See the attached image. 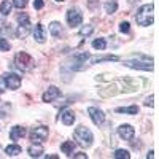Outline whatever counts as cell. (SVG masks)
<instances>
[{
  "label": "cell",
  "mask_w": 159,
  "mask_h": 159,
  "mask_svg": "<svg viewBox=\"0 0 159 159\" xmlns=\"http://www.w3.org/2000/svg\"><path fill=\"white\" fill-rule=\"evenodd\" d=\"M153 3H147V5H142L137 11L135 15V21L139 25H143V27H147V25H151L153 24Z\"/></svg>",
  "instance_id": "6da1fadb"
},
{
  "label": "cell",
  "mask_w": 159,
  "mask_h": 159,
  "mask_svg": "<svg viewBox=\"0 0 159 159\" xmlns=\"http://www.w3.org/2000/svg\"><path fill=\"white\" fill-rule=\"evenodd\" d=\"M73 135H75V139L78 140V143L81 145V147H84V148L91 147V145H92V140H94V137H92V132H91L88 127H84V126L76 127Z\"/></svg>",
  "instance_id": "7a4b0ae2"
},
{
  "label": "cell",
  "mask_w": 159,
  "mask_h": 159,
  "mask_svg": "<svg viewBox=\"0 0 159 159\" xmlns=\"http://www.w3.org/2000/svg\"><path fill=\"white\" fill-rule=\"evenodd\" d=\"M15 65H16L19 70L25 72V70H30L34 67L35 61L32 59V56L27 54V52H18L16 57H15Z\"/></svg>",
  "instance_id": "3957f363"
},
{
  "label": "cell",
  "mask_w": 159,
  "mask_h": 159,
  "mask_svg": "<svg viewBox=\"0 0 159 159\" xmlns=\"http://www.w3.org/2000/svg\"><path fill=\"white\" fill-rule=\"evenodd\" d=\"M126 67L130 69H139V70H153V64L150 57H143V61H137V59H126L124 61Z\"/></svg>",
  "instance_id": "277c9868"
},
{
  "label": "cell",
  "mask_w": 159,
  "mask_h": 159,
  "mask_svg": "<svg viewBox=\"0 0 159 159\" xmlns=\"http://www.w3.org/2000/svg\"><path fill=\"white\" fill-rule=\"evenodd\" d=\"M48 134H49V130L46 126H37L30 130V140L35 143H43L48 139Z\"/></svg>",
  "instance_id": "5b68a950"
},
{
  "label": "cell",
  "mask_w": 159,
  "mask_h": 159,
  "mask_svg": "<svg viewBox=\"0 0 159 159\" xmlns=\"http://www.w3.org/2000/svg\"><path fill=\"white\" fill-rule=\"evenodd\" d=\"M18 22H19V27H18V30H16V35L19 37V38H24L25 35L29 34V30H30V21H29V16L27 15H18Z\"/></svg>",
  "instance_id": "8992f818"
},
{
  "label": "cell",
  "mask_w": 159,
  "mask_h": 159,
  "mask_svg": "<svg viewBox=\"0 0 159 159\" xmlns=\"http://www.w3.org/2000/svg\"><path fill=\"white\" fill-rule=\"evenodd\" d=\"M67 22H69L70 27H78V25L83 22V15L80 13L78 8H70L67 11Z\"/></svg>",
  "instance_id": "52a82bcc"
},
{
  "label": "cell",
  "mask_w": 159,
  "mask_h": 159,
  "mask_svg": "<svg viewBox=\"0 0 159 159\" xmlns=\"http://www.w3.org/2000/svg\"><path fill=\"white\" fill-rule=\"evenodd\" d=\"M2 80H3L5 86L10 89H19L21 86V76H18L16 73H3Z\"/></svg>",
  "instance_id": "ba28073f"
},
{
  "label": "cell",
  "mask_w": 159,
  "mask_h": 159,
  "mask_svg": "<svg viewBox=\"0 0 159 159\" xmlns=\"http://www.w3.org/2000/svg\"><path fill=\"white\" fill-rule=\"evenodd\" d=\"M118 134L123 140H132L135 135V129L132 127L130 124H121L118 127Z\"/></svg>",
  "instance_id": "9c48e42d"
},
{
  "label": "cell",
  "mask_w": 159,
  "mask_h": 159,
  "mask_svg": "<svg viewBox=\"0 0 159 159\" xmlns=\"http://www.w3.org/2000/svg\"><path fill=\"white\" fill-rule=\"evenodd\" d=\"M88 113H89V116H91V119H92V123H94L96 126H100V124L105 121L103 111L99 110V108H96V107H89V108H88Z\"/></svg>",
  "instance_id": "30bf717a"
},
{
  "label": "cell",
  "mask_w": 159,
  "mask_h": 159,
  "mask_svg": "<svg viewBox=\"0 0 159 159\" xmlns=\"http://www.w3.org/2000/svg\"><path fill=\"white\" fill-rule=\"evenodd\" d=\"M61 96V91L56 88V86H49L48 88V91L43 94V102H52V100H56L57 97Z\"/></svg>",
  "instance_id": "8fae6325"
},
{
  "label": "cell",
  "mask_w": 159,
  "mask_h": 159,
  "mask_svg": "<svg viewBox=\"0 0 159 159\" xmlns=\"http://www.w3.org/2000/svg\"><path fill=\"white\" fill-rule=\"evenodd\" d=\"M34 38L37 40L38 43H45L46 40V30H45V25L43 24H37L35 29H34Z\"/></svg>",
  "instance_id": "7c38bea8"
},
{
  "label": "cell",
  "mask_w": 159,
  "mask_h": 159,
  "mask_svg": "<svg viewBox=\"0 0 159 159\" xmlns=\"http://www.w3.org/2000/svg\"><path fill=\"white\" fill-rule=\"evenodd\" d=\"M61 118H62V123L65 124V126H72L73 123H75V113L72 111V110H64L62 113H61Z\"/></svg>",
  "instance_id": "4fadbf2b"
},
{
  "label": "cell",
  "mask_w": 159,
  "mask_h": 159,
  "mask_svg": "<svg viewBox=\"0 0 159 159\" xmlns=\"http://www.w3.org/2000/svg\"><path fill=\"white\" fill-rule=\"evenodd\" d=\"M24 135H25V129L22 126H13L11 130H10V139L11 140H18Z\"/></svg>",
  "instance_id": "5bb4252c"
},
{
  "label": "cell",
  "mask_w": 159,
  "mask_h": 159,
  "mask_svg": "<svg viewBox=\"0 0 159 159\" xmlns=\"http://www.w3.org/2000/svg\"><path fill=\"white\" fill-rule=\"evenodd\" d=\"M27 153H29L30 157H40V156H42V153H43V147L40 143H35L34 142L30 147L27 148Z\"/></svg>",
  "instance_id": "9a60e30c"
},
{
  "label": "cell",
  "mask_w": 159,
  "mask_h": 159,
  "mask_svg": "<svg viewBox=\"0 0 159 159\" xmlns=\"http://www.w3.org/2000/svg\"><path fill=\"white\" fill-rule=\"evenodd\" d=\"M49 32H51V35L54 37V38H59L61 35H62V25H61V22H51L49 24Z\"/></svg>",
  "instance_id": "2e32d148"
},
{
  "label": "cell",
  "mask_w": 159,
  "mask_h": 159,
  "mask_svg": "<svg viewBox=\"0 0 159 159\" xmlns=\"http://www.w3.org/2000/svg\"><path fill=\"white\" fill-rule=\"evenodd\" d=\"M61 150H62V153H65L67 156H72L73 151H75V142H72V140L64 142V143L61 145Z\"/></svg>",
  "instance_id": "e0dca14e"
},
{
  "label": "cell",
  "mask_w": 159,
  "mask_h": 159,
  "mask_svg": "<svg viewBox=\"0 0 159 159\" xmlns=\"http://www.w3.org/2000/svg\"><path fill=\"white\" fill-rule=\"evenodd\" d=\"M89 59V62H86V64H97V62H102V61H119V57L118 56H102V57H99V56H96V57H88Z\"/></svg>",
  "instance_id": "ac0fdd59"
},
{
  "label": "cell",
  "mask_w": 159,
  "mask_h": 159,
  "mask_svg": "<svg viewBox=\"0 0 159 159\" xmlns=\"http://www.w3.org/2000/svg\"><path fill=\"white\" fill-rule=\"evenodd\" d=\"M116 113L137 115V113H139V107H137V105H130V107H119V108H116Z\"/></svg>",
  "instance_id": "d6986e66"
},
{
  "label": "cell",
  "mask_w": 159,
  "mask_h": 159,
  "mask_svg": "<svg viewBox=\"0 0 159 159\" xmlns=\"http://www.w3.org/2000/svg\"><path fill=\"white\" fill-rule=\"evenodd\" d=\"M21 151H22V148L19 147V145H8V147L5 148V153L8 156H18Z\"/></svg>",
  "instance_id": "ffe728a7"
},
{
  "label": "cell",
  "mask_w": 159,
  "mask_h": 159,
  "mask_svg": "<svg viewBox=\"0 0 159 159\" xmlns=\"http://www.w3.org/2000/svg\"><path fill=\"white\" fill-rule=\"evenodd\" d=\"M11 8H13V3L10 2V0H3V2L0 3V13L5 15V16L11 13Z\"/></svg>",
  "instance_id": "44dd1931"
},
{
  "label": "cell",
  "mask_w": 159,
  "mask_h": 159,
  "mask_svg": "<svg viewBox=\"0 0 159 159\" xmlns=\"http://www.w3.org/2000/svg\"><path fill=\"white\" fill-rule=\"evenodd\" d=\"M113 156H115V159H130V153L127 151V150H116L115 153H113Z\"/></svg>",
  "instance_id": "7402d4cb"
},
{
  "label": "cell",
  "mask_w": 159,
  "mask_h": 159,
  "mask_svg": "<svg viewBox=\"0 0 159 159\" xmlns=\"http://www.w3.org/2000/svg\"><path fill=\"white\" fill-rule=\"evenodd\" d=\"M92 48H94V49H105V48H107V42H105V40L103 38H96L94 40V42H92Z\"/></svg>",
  "instance_id": "603a6c76"
},
{
  "label": "cell",
  "mask_w": 159,
  "mask_h": 159,
  "mask_svg": "<svg viewBox=\"0 0 159 159\" xmlns=\"http://www.w3.org/2000/svg\"><path fill=\"white\" fill-rule=\"evenodd\" d=\"M116 8H118V3L115 0H107V2H105V11L110 13V15L116 11Z\"/></svg>",
  "instance_id": "cb8c5ba5"
},
{
  "label": "cell",
  "mask_w": 159,
  "mask_h": 159,
  "mask_svg": "<svg viewBox=\"0 0 159 159\" xmlns=\"http://www.w3.org/2000/svg\"><path fill=\"white\" fill-rule=\"evenodd\" d=\"M92 30H94V29H92V25H83V27L81 29H80V35H91L92 34Z\"/></svg>",
  "instance_id": "d4e9b609"
},
{
  "label": "cell",
  "mask_w": 159,
  "mask_h": 159,
  "mask_svg": "<svg viewBox=\"0 0 159 159\" xmlns=\"http://www.w3.org/2000/svg\"><path fill=\"white\" fill-rule=\"evenodd\" d=\"M0 51H10V43L2 37H0Z\"/></svg>",
  "instance_id": "484cf974"
},
{
  "label": "cell",
  "mask_w": 159,
  "mask_h": 159,
  "mask_svg": "<svg viewBox=\"0 0 159 159\" xmlns=\"http://www.w3.org/2000/svg\"><path fill=\"white\" fill-rule=\"evenodd\" d=\"M25 5H27V0H13V7H16L19 10H22Z\"/></svg>",
  "instance_id": "4316f807"
},
{
  "label": "cell",
  "mask_w": 159,
  "mask_h": 159,
  "mask_svg": "<svg viewBox=\"0 0 159 159\" xmlns=\"http://www.w3.org/2000/svg\"><path fill=\"white\" fill-rule=\"evenodd\" d=\"M119 30H121L123 34H127V32L130 30V27H129V22H126V21H123L121 24H119Z\"/></svg>",
  "instance_id": "83f0119b"
},
{
  "label": "cell",
  "mask_w": 159,
  "mask_h": 159,
  "mask_svg": "<svg viewBox=\"0 0 159 159\" xmlns=\"http://www.w3.org/2000/svg\"><path fill=\"white\" fill-rule=\"evenodd\" d=\"M43 5H45L43 0H35V2H34V8H35V10H42Z\"/></svg>",
  "instance_id": "f1b7e54d"
},
{
  "label": "cell",
  "mask_w": 159,
  "mask_h": 159,
  "mask_svg": "<svg viewBox=\"0 0 159 159\" xmlns=\"http://www.w3.org/2000/svg\"><path fill=\"white\" fill-rule=\"evenodd\" d=\"M72 156H73V157H78V159H86V157H88V154H86V153H76V154L73 153Z\"/></svg>",
  "instance_id": "f546056e"
},
{
  "label": "cell",
  "mask_w": 159,
  "mask_h": 159,
  "mask_svg": "<svg viewBox=\"0 0 159 159\" xmlns=\"http://www.w3.org/2000/svg\"><path fill=\"white\" fill-rule=\"evenodd\" d=\"M5 92V83H3V80L0 78V94H3Z\"/></svg>",
  "instance_id": "4dcf8cb0"
},
{
  "label": "cell",
  "mask_w": 159,
  "mask_h": 159,
  "mask_svg": "<svg viewBox=\"0 0 159 159\" xmlns=\"http://www.w3.org/2000/svg\"><path fill=\"white\" fill-rule=\"evenodd\" d=\"M153 99H154L153 96H151V97H148L147 100H145V105H147V107H148V105H153Z\"/></svg>",
  "instance_id": "1f68e13d"
},
{
  "label": "cell",
  "mask_w": 159,
  "mask_h": 159,
  "mask_svg": "<svg viewBox=\"0 0 159 159\" xmlns=\"http://www.w3.org/2000/svg\"><path fill=\"white\" fill-rule=\"evenodd\" d=\"M56 2H65V0H56Z\"/></svg>",
  "instance_id": "d6a6232c"
}]
</instances>
